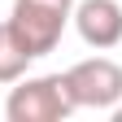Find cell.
<instances>
[{
  "mask_svg": "<svg viewBox=\"0 0 122 122\" xmlns=\"http://www.w3.org/2000/svg\"><path fill=\"white\" fill-rule=\"evenodd\" d=\"M79 105L70 96L66 74H35V79H18L5 100L9 122H66Z\"/></svg>",
  "mask_w": 122,
  "mask_h": 122,
  "instance_id": "1",
  "label": "cell"
},
{
  "mask_svg": "<svg viewBox=\"0 0 122 122\" xmlns=\"http://www.w3.org/2000/svg\"><path fill=\"white\" fill-rule=\"evenodd\" d=\"M30 61H35V57L22 48V39L13 35V26L0 22V83H18Z\"/></svg>",
  "mask_w": 122,
  "mask_h": 122,
  "instance_id": "5",
  "label": "cell"
},
{
  "mask_svg": "<svg viewBox=\"0 0 122 122\" xmlns=\"http://www.w3.org/2000/svg\"><path fill=\"white\" fill-rule=\"evenodd\" d=\"M70 96L79 109H113L122 100V66L109 57H87L66 70Z\"/></svg>",
  "mask_w": 122,
  "mask_h": 122,
  "instance_id": "3",
  "label": "cell"
},
{
  "mask_svg": "<svg viewBox=\"0 0 122 122\" xmlns=\"http://www.w3.org/2000/svg\"><path fill=\"white\" fill-rule=\"evenodd\" d=\"M70 22L79 30V39L96 52H109L122 44V5L118 0H79Z\"/></svg>",
  "mask_w": 122,
  "mask_h": 122,
  "instance_id": "4",
  "label": "cell"
},
{
  "mask_svg": "<svg viewBox=\"0 0 122 122\" xmlns=\"http://www.w3.org/2000/svg\"><path fill=\"white\" fill-rule=\"evenodd\" d=\"M74 18V0H13L9 26L30 57H48Z\"/></svg>",
  "mask_w": 122,
  "mask_h": 122,
  "instance_id": "2",
  "label": "cell"
},
{
  "mask_svg": "<svg viewBox=\"0 0 122 122\" xmlns=\"http://www.w3.org/2000/svg\"><path fill=\"white\" fill-rule=\"evenodd\" d=\"M113 122H122V105H113Z\"/></svg>",
  "mask_w": 122,
  "mask_h": 122,
  "instance_id": "6",
  "label": "cell"
}]
</instances>
